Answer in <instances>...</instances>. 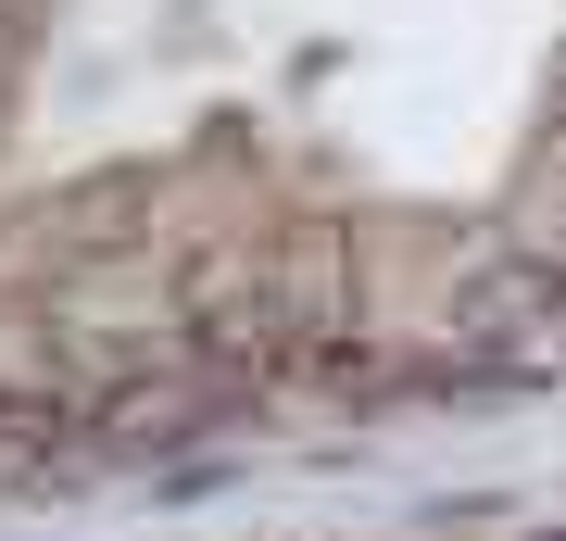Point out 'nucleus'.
Masks as SVG:
<instances>
[{"instance_id": "nucleus-1", "label": "nucleus", "mask_w": 566, "mask_h": 541, "mask_svg": "<svg viewBox=\"0 0 566 541\" xmlns=\"http://www.w3.org/2000/svg\"><path fill=\"white\" fill-rule=\"evenodd\" d=\"M277 315H290V302L264 290V278H240V264H202V278H189V341H202L214 365H277L290 353Z\"/></svg>"}, {"instance_id": "nucleus-2", "label": "nucleus", "mask_w": 566, "mask_h": 541, "mask_svg": "<svg viewBox=\"0 0 566 541\" xmlns=\"http://www.w3.org/2000/svg\"><path fill=\"white\" fill-rule=\"evenodd\" d=\"M554 302H566V290H554V264H491V278H465V290H453V341L504 365V341H516V327H542Z\"/></svg>"}, {"instance_id": "nucleus-3", "label": "nucleus", "mask_w": 566, "mask_h": 541, "mask_svg": "<svg viewBox=\"0 0 566 541\" xmlns=\"http://www.w3.org/2000/svg\"><path fill=\"white\" fill-rule=\"evenodd\" d=\"M202 428H214V403L177 391V378H126V391H102V441H126V454H177V441H202Z\"/></svg>"}]
</instances>
